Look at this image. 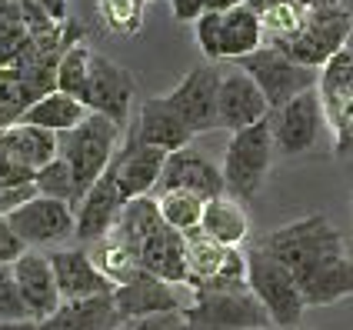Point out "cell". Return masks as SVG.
Returning <instances> with one entry per match:
<instances>
[{"label":"cell","mask_w":353,"mask_h":330,"mask_svg":"<svg viewBox=\"0 0 353 330\" xmlns=\"http://www.w3.org/2000/svg\"><path fill=\"white\" fill-rule=\"evenodd\" d=\"M114 233L134 251L140 271L154 273L170 287L187 284V237L167 227V220L160 217L157 197L127 200Z\"/></svg>","instance_id":"cell-1"},{"label":"cell","mask_w":353,"mask_h":330,"mask_svg":"<svg viewBox=\"0 0 353 330\" xmlns=\"http://www.w3.org/2000/svg\"><path fill=\"white\" fill-rule=\"evenodd\" d=\"M260 247L294 273L296 284H303L323 264L343 257V237L336 233V227L327 217L310 214L287 224V227H280V231L267 233L260 240Z\"/></svg>","instance_id":"cell-2"},{"label":"cell","mask_w":353,"mask_h":330,"mask_svg":"<svg viewBox=\"0 0 353 330\" xmlns=\"http://www.w3.org/2000/svg\"><path fill=\"white\" fill-rule=\"evenodd\" d=\"M120 130L114 120L100 114H90L80 127L67 130L57 137V154L70 164V174L77 184V197L83 200V194L97 184L100 177L110 171L114 157H117V144H120Z\"/></svg>","instance_id":"cell-3"},{"label":"cell","mask_w":353,"mask_h":330,"mask_svg":"<svg viewBox=\"0 0 353 330\" xmlns=\"http://www.w3.org/2000/svg\"><path fill=\"white\" fill-rule=\"evenodd\" d=\"M243 251H247V287H250V293L263 304V311L270 313L276 327L296 330L300 317L307 311L296 277L280 260H274L260 244H247Z\"/></svg>","instance_id":"cell-4"},{"label":"cell","mask_w":353,"mask_h":330,"mask_svg":"<svg viewBox=\"0 0 353 330\" xmlns=\"http://www.w3.org/2000/svg\"><path fill=\"white\" fill-rule=\"evenodd\" d=\"M274 134H270V120L254 124L240 134H230L227 144V154H223V184H227V194L234 200H250L260 191V184L270 174V164H274Z\"/></svg>","instance_id":"cell-5"},{"label":"cell","mask_w":353,"mask_h":330,"mask_svg":"<svg viewBox=\"0 0 353 330\" xmlns=\"http://www.w3.org/2000/svg\"><path fill=\"white\" fill-rule=\"evenodd\" d=\"M350 34H353V17L340 3H314V7H307L303 30L290 43L276 47V50H283L287 57H294L296 64H303L310 70H320L327 60L336 57L347 47Z\"/></svg>","instance_id":"cell-6"},{"label":"cell","mask_w":353,"mask_h":330,"mask_svg":"<svg viewBox=\"0 0 353 330\" xmlns=\"http://www.w3.org/2000/svg\"><path fill=\"white\" fill-rule=\"evenodd\" d=\"M183 317L190 330H267L274 324L250 287L194 293V300L183 307Z\"/></svg>","instance_id":"cell-7"},{"label":"cell","mask_w":353,"mask_h":330,"mask_svg":"<svg viewBox=\"0 0 353 330\" xmlns=\"http://www.w3.org/2000/svg\"><path fill=\"white\" fill-rule=\"evenodd\" d=\"M236 67L254 77V84L263 90V97L270 104V110H280L283 104L300 97L303 90H314L316 77H320V70H310V67L296 64L294 57H287L283 50L267 47V43L250 57L236 60Z\"/></svg>","instance_id":"cell-8"},{"label":"cell","mask_w":353,"mask_h":330,"mask_svg":"<svg viewBox=\"0 0 353 330\" xmlns=\"http://www.w3.org/2000/svg\"><path fill=\"white\" fill-rule=\"evenodd\" d=\"M316 94H320L327 130L334 137V151L347 157L353 151V57L347 50H340L320 67Z\"/></svg>","instance_id":"cell-9"},{"label":"cell","mask_w":353,"mask_h":330,"mask_svg":"<svg viewBox=\"0 0 353 330\" xmlns=\"http://www.w3.org/2000/svg\"><path fill=\"white\" fill-rule=\"evenodd\" d=\"M7 224L23 240L27 251H40V247L57 251V244H63L77 231V211H74V204H63V200L30 197L23 207L7 214Z\"/></svg>","instance_id":"cell-10"},{"label":"cell","mask_w":353,"mask_h":330,"mask_svg":"<svg viewBox=\"0 0 353 330\" xmlns=\"http://www.w3.org/2000/svg\"><path fill=\"white\" fill-rule=\"evenodd\" d=\"M134 97H137V80L127 67L114 64L103 54H94V64H90V77L80 90V104L90 110V114H100L107 120H114L117 127L127 124L130 117V107H134Z\"/></svg>","instance_id":"cell-11"},{"label":"cell","mask_w":353,"mask_h":330,"mask_svg":"<svg viewBox=\"0 0 353 330\" xmlns=\"http://www.w3.org/2000/svg\"><path fill=\"white\" fill-rule=\"evenodd\" d=\"M267 120H270L276 154H283V157H296V154L314 151L316 144H320V137H323V130H327L316 87L314 90H303L300 97L283 104L280 110H270Z\"/></svg>","instance_id":"cell-12"},{"label":"cell","mask_w":353,"mask_h":330,"mask_svg":"<svg viewBox=\"0 0 353 330\" xmlns=\"http://www.w3.org/2000/svg\"><path fill=\"white\" fill-rule=\"evenodd\" d=\"M216 90H220V70L203 64L194 67L190 74H183V80L167 94V104L176 110V117L187 124L190 134H210L216 124Z\"/></svg>","instance_id":"cell-13"},{"label":"cell","mask_w":353,"mask_h":330,"mask_svg":"<svg viewBox=\"0 0 353 330\" xmlns=\"http://www.w3.org/2000/svg\"><path fill=\"white\" fill-rule=\"evenodd\" d=\"M270 117V104L263 90L254 84L250 74L240 67L220 74V90H216V124L230 134H240L254 124H263Z\"/></svg>","instance_id":"cell-14"},{"label":"cell","mask_w":353,"mask_h":330,"mask_svg":"<svg viewBox=\"0 0 353 330\" xmlns=\"http://www.w3.org/2000/svg\"><path fill=\"white\" fill-rule=\"evenodd\" d=\"M10 267H14V277H17L23 307H27L34 324H43L50 313H57L63 297L57 291V277H54V267H50V257L47 253L23 251Z\"/></svg>","instance_id":"cell-15"},{"label":"cell","mask_w":353,"mask_h":330,"mask_svg":"<svg viewBox=\"0 0 353 330\" xmlns=\"http://www.w3.org/2000/svg\"><path fill=\"white\" fill-rule=\"evenodd\" d=\"M123 207H127V200L120 194L114 174L107 171L77 204V231H74V237H77L80 244H87V247L97 244L100 237L114 233Z\"/></svg>","instance_id":"cell-16"},{"label":"cell","mask_w":353,"mask_h":330,"mask_svg":"<svg viewBox=\"0 0 353 330\" xmlns=\"http://www.w3.org/2000/svg\"><path fill=\"white\" fill-rule=\"evenodd\" d=\"M163 151L157 147H143L137 140H127L117 151L114 164H110V174L117 180L123 200H137V197H150V191L160 184L163 174V164H167Z\"/></svg>","instance_id":"cell-17"},{"label":"cell","mask_w":353,"mask_h":330,"mask_svg":"<svg viewBox=\"0 0 353 330\" xmlns=\"http://www.w3.org/2000/svg\"><path fill=\"white\" fill-rule=\"evenodd\" d=\"M160 191H190L203 200H214L227 194V184H223V174L200 151L183 147L167 157L163 174H160Z\"/></svg>","instance_id":"cell-18"},{"label":"cell","mask_w":353,"mask_h":330,"mask_svg":"<svg viewBox=\"0 0 353 330\" xmlns=\"http://www.w3.org/2000/svg\"><path fill=\"white\" fill-rule=\"evenodd\" d=\"M57 277V291L63 300H83V297H103L114 293V284L94 267L90 253L83 247H57L47 253Z\"/></svg>","instance_id":"cell-19"},{"label":"cell","mask_w":353,"mask_h":330,"mask_svg":"<svg viewBox=\"0 0 353 330\" xmlns=\"http://www.w3.org/2000/svg\"><path fill=\"white\" fill-rule=\"evenodd\" d=\"M50 90H57V74L50 70L0 67V130L20 124V117Z\"/></svg>","instance_id":"cell-20"},{"label":"cell","mask_w":353,"mask_h":330,"mask_svg":"<svg viewBox=\"0 0 353 330\" xmlns=\"http://www.w3.org/2000/svg\"><path fill=\"white\" fill-rule=\"evenodd\" d=\"M130 140H137L143 147H157L163 154H176L183 147H190L194 134L187 130V124L176 117V110L167 104V97H150L140 104L137 127Z\"/></svg>","instance_id":"cell-21"},{"label":"cell","mask_w":353,"mask_h":330,"mask_svg":"<svg viewBox=\"0 0 353 330\" xmlns=\"http://www.w3.org/2000/svg\"><path fill=\"white\" fill-rule=\"evenodd\" d=\"M114 304H117V313L123 317V324L127 320H143V317H157V313L183 311L174 287L157 280L154 273L147 271H140L130 284L114 287Z\"/></svg>","instance_id":"cell-22"},{"label":"cell","mask_w":353,"mask_h":330,"mask_svg":"<svg viewBox=\"0 0 353 330\" xmlns=\"http://www.w3.org/2000/svg\"><path fill=\"white\" fill-rule=\"evenodd\" d=\"M123 317L117 313L114 293L103 297H83V300H63L57 313H50L37 330H120Z\"/></svg>","instance_id":"cell-23"},{"label":"cell","mask_w":353,"mask_h":330,"mask_svg":"<svg viewBox=\"0 0 353 330\" xmlns=\"http://www.w3.org/2000/svg\"><path fill=\"white\" fill-rule=\"evenodd\" d=\"M200 233L210 237L220 247H247L250 244V220L247 211L240 207V200L230 194L207 200L203 217H200Z\"/></svg>","instance_id":"cell-24"},{"label":"cell","mask_w":353,"mask_h":330,"mask_svg":"<svg viewBox=\"0 0 353 330\" xmlns=\"http://www.w3.org/2000/svg\"><path fill=\"white\" fill-rule=\"evenodd\" d=\"M263 47V23L260 14H254L247 3L227 10L220 17V54L223 60H243Z\"/></svg>","instance_id":"cell-25"},{"label":"cell","mask_w":353,"mask_h":330,"mask_svg":"<svg viewBox=\"0 0 353 330\" xmlns=\"http://www.w3.org/2000/svg\"><path fill=\"white\" fill-rule=\"evenodd\" d=\"M87 117H90V110L77 97L50 90V94H43L27 114L20 117V124L40 127V130H50V134L60 137V134H67V130H74V127H80Z\"/></svg>","instance_id":"cell-26"},{"label":"cell","mask_w":353,"mask_h":330,"mask_svg":"<svg viewBox=\"0 0 353 330\" xmlns=\"http://www.w3.org/2000/svg\"><path fill=\"white\" fill-rule=\"evenodd\" d=\"M0 147L23 164L27 171L37 174L43 164H50L57 157V134L40 130V127H27V124H14L7 130H0Z\"/></svg>","instance_id":"cell-27"},{"label":"cell","mask_w":353,"mask_h":330,"mask_svg":"<svg viewBox=\"0 0 353 330\" xmlns=\"http://www.w3.org/2000/svg\"><path fill=\"white\" fill-rule=\"evenodd\" d=\"M300 293H303L307 307H327V304L353 297V260L336 257L330 264H323L320 271L310 273L300 284Z\"/></svg>","instance_id":"cell-28"},{"label":"cell","mask_w":353,"mask_h":330,"mask_svg":"<svg viewBox=\"0 0 353 330\" xmlns=\"http://www.w3.org/2000/svg\"><path fill=\"white\" fill-rule=\"evenodd\" d=\"M227 257H230V247H220L200 231L187 233V287L200 291L210 280H216L223 264H227Z\"/></svg>","instance_id":"cell-29"},{"label":"cell","mask_w":353,"mask_h":330,"mask_svg":"<svg viewBox=\"0 0 353 330\" xmlns=\"http://www.w3.org/2000/svg\"><path fill=\"white\" fill-rule=\"evenodd\" d=\"M90 260H94V267H97L114 287H123V284H130L134 277L140 273V264L134 251L120 240L117 233H107V237H100L97 244H90Z\"/></svg>","instance_id":"cell-30"},{"label":"cell","mask_w":353,"mask_h":330,"mask_svg":"<svg viewBox=\"0 0 353 330\" xmlns=\"http://www.w3.org/2000/svg\"><path fill=\"white\" fill-rule=\"evenodd\" d=\"M303 20H307V3L303 0H276L270 3L260 23H263V43L267 47H283L303 30Z\"/></svg>","instance_id":"cell-31"},{"label":"cell","mask_w":353,"mask_h":330,"mask_svg":"<svg viewBox=\"0 0 353 330\" xmlns=\"http://www.w3.org/2000/svg\"><path fill=\"white\" fill-rule=\"evenodd\" d=\"M30 197H37L34 171H27L23 164H17L14 157L0 147V214L3 217L14 214Z\"/></svg>","instance_id":"cell-32"},{"label":"cell","mask_w":353,"mask_h":330,"mask_svg":"<svg viewBox=\"0 0 353 330\" xmlns=\"http://www.w3.org/2000/svg\"><path fill=\"white\" fill-rule=\"evenodd\" d=\"M157 207H160V217L167 220V227H174L176 233L187 237V233L200 231V217H203L207 200L190 194V191H160Z\"/></svg>","instance_id":"cell-33"},{"label":"cell","mask_w":353,"mask_h":330,"mask_svg":"<svg viewBox=\"0 0 353 330\" xmlns=\"http://www.w3.org/2000/svg\"><path fill=\"white\" fill-rule=\"evenodd\" d=\"M34 187H37V197H50V200L74 204V211H77V204H80L77 184H74V174H70V164L60 154L34 174Z\"/></svg>","instance_id":"cell-34"},{"label":"cell","mask_w":353,"mask_h":330,"mask_svg":"<svg viewBox=\"0 0 353 330\" xmlns=\"http://www.w3.org/2000/svg\"><path fill=\"white\" fill-rule=\"evenodd\" d=\"M143 7L147 0H97V17L110 34L134 37L143 27Z\"/></svg>","instance_id":"cell-35"},{"label":"cell","mask_w":353,"mask_h":330,"mask_svg":"<svg viewBox=\"0 0 353 330\" xmlns=\"http://www.w3.org/2000/svg\"><path fill=\"white\" fill-rule=\"evenodd\" d=\"M90 64H94V50L80 40L74 43L57 64V90L60 94H70V97H80L83 84L90 77Z\"/></svg>","instance_id":"cell-36"},{"label":"cell","mask_w":353,"mask_h":330,"mask_svg":"<svg viewBox=\"0 0 353 330\" xmlns=\"http://www.w3.org/2000/svg\"><path fill=\"white\" fill-rule=\"evenodd\" d=\"M0 320H30V313L23 307V297H20L17 277L14 267L3 264L0 267Z\"/></svg>","instance_id":"cell-37"},{"label":"cell","mask_w":353,"mask_h":330,"mask_svg":"<svg viewBox=\"0 0 353 330\" xmlns=\"http://www.w3.org/2000/svg\"><path fill=\"white\" fill-rule=\"evenodd\" d=\"M220 17L223 14H203L194 23L196 43H200V50H203L207 60H223V54H220Z\"/></svg>","instance_id":"cell-38"},{"label":"cell","mask_w":353,"mask_h":330,"mask_svg":"<svg viewBox=\"0 0 353 330\" xmlns=\"http://www.w3.org/2000/svg\"><path fill=\"white\" fill-rule=\"evenodd\" d=\"M120 330H190L183 311L176 313H157V317H143V320H127Z\"/></svg>","instance_id":"cell-39"},{"label":"cell","mask_w":353,"mask_h":330,"mask_svg":"<svg viewBox=\"0 0 353 330\" xmlns=\"http://www.w3.org/2000/svg\"><path fill=\"white\" fill-rule=\"evenodd\" d=\"M23 251H27V247H23V240H20L17 233L10 231L7 217L0 214V267H3V264H14V260H17Z\"/></svg>","instance_id":"cell-40"},{"label":"cell","mask_w":353,"mask_h":330,"mask_svg":"<svg viewBox=\"0 0 353 330\" xmlns=\"http://www.w3.org/2000/svg\"><path fill=\"white\" fill-rule=\"evenodd\" d=\"M170 10L180 23H196L207 14V0H170Z\"/></svg>","instance_id":"cell-41"},{"label":"cell","mask_w":353,"mask_h":330,"mask_svg":"<svg viewBox=\"0 0 353 330\" xmlns=\"http://www.w3.org/2000/svg\"><path fill=\"white\" fill-rule=\"evenodd\" d=\"M40 10L47 14L50 20H57V23H63V20H70L67 17V0H34Z\"/></svg>","instance_id":"cell-42"},{"label":"cell","mask_w":353,"mask_h":330,"mask_svg":"<svg viewBox=\"0 0 353 330\" xmlns=\"http://www.w3.org/2000/svg\"><path fill=\"white\" fill-rule=\"evenodd\" d=\"M240 3L243 0H207V14H227V10H234Z\"/></svg>","instance_id":"cell-43"},{"label":"cell","mask_w":353,"mask_h":330,"mask_svg":"<svg viewBox=\"0 0 353 330\" xmlns=\"http://www.w3.org/2000/svg\"><path fill=\"white\" fill-rule=\"evenodd\" d=\"M0 330H37L34 320H0Z\"/></svg>","instance_id":"cell-44"},{"label":"cell","mask_w":353,"mask_h":330,"mask_svg":"<svg viewBox=\"0 0 353 330\" xmlns=\"http://www.w3.org/2000/svg\"><path fill=\"white\" fill-rule=\"evenodd\" d=\"M343 50H347V54L353 57V34H350V40H347V47H343Z\"/></svg>","instance_id":"cell-45"},{"label":"cell","mask_w":353,"mask_h":330,"mask_svg":"<svg viewBox=\"0 0 353 330\" xmlns=\"http://www.w3.org/2000/svg\"><path fill=\"white\" fill-rule=\"evenodd\" d=\"M3 3H10V0H0V7H3Z\"/></svg>","instance_id":"cell-46"},{"label":"cell","mask_w":353,"mask_h":330,"mask_svg":"<svg viewBox=\"0 0 353 330\" xmlns=\"http://www.w3.org/2000/svg\"><path fill=\"white\" fill-rule=\"evenodd\" d=\"M147 3H154V0H147Z\"/></svg>","instance_id":"cell-47"},{"label":"cell","mask_w":353,"mask_h":330,"mask_svg":"<svg viewBox=\"0 0 353 330\" xmlns=\"http://www.w3.org/2000/svg\"><path fill=\"white\" fill-rule=\"evenodd\" d=\"M350 154H353V151H350Z\"/></svg>","instance_id":"cell-48"}]
</instances>
